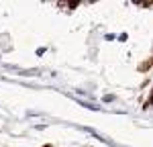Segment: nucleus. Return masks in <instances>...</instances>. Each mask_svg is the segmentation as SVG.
<instances>
[{
    "mask_svg": "<svg viewBox=\"0 0 153 147\" xmlns=\"http://www.w3.org/2000/svg\"><path fill=\"white\" fill-rule=\"evenodd\" d=\"M43 147H51V145H43Z\"/></svg>",
    "mask_w": 153,
    "mask_h": 147,
    "instance_id": "f257e3e1",
    "label": "nucleus"
}]
</instances>
